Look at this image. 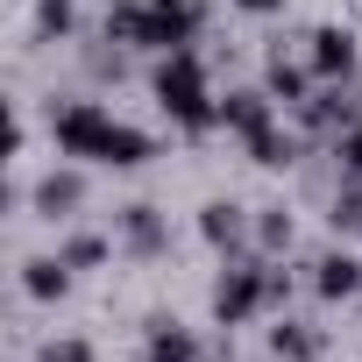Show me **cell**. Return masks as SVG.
Segmentation results:
<instances>
[{
  "label": "cell",
  "mask_w": 362,
  "mask_h": 362,
  "mask_svg": "<svg viewBox=\"0 0 362 362\" xmlns=\"http://www.w3.org/2000/svg\"><path fill=\"white\" fill-rule=\"evenodd\" d=\"M214 0H114L107 8V43H128V50H192L199 22H206Z\"/></svg>",
  "instance_id": "cell-1"
},
{
  "label": "cell",
  "mask_w": 362,
  "mask_h": 362,
  "mask_svg": "<svg viewBox=\"0 0 362 362\" xmlns=\"http://www.w3.org/2000/svg\"><path fill=\"white\" fill-rule=\"evenodd\" d=\"M149 93H156V107L185 128V135H206V128L221 121V100L206 93V64H199V50H170V57L156 64Z\"/></svg>",
  "instance_id": "cell-2"
},
{
  "label": "cell",
  "mask_w": 362,
  "mask_h": 362,
  "mask_svg": "<svg viewBox=\"0 0 362 362\" xmlns=\"http://www.w3.org/2000/svg\"><path fill=\"white\" fill-rule=\"evenodd\" d=\"M107 128H114V114H107L100 100H64V107H50V142H57V156H100Z\"/></svg>",
  "instance_id": "cell-3"
},
{
  "label": "cell",
  "mask_w": 362,
  "mask_h": 362,
  "mask_svg": "<svg viewBox=\"0 0 362 362\" xmlns=\"http://www.w3.org/2000/svg\"><path fill=\"white\" fill-rule=\"evenodd\" d=\"M270 298H263V263H228L221 270V284H214V320L221 327H242L249 313H263Z\"/></svg>",
  "instance_id": "cell-4"
},
{
  "label": "cell",
  "mask_w": 362,
  "mask_h": 362,
  "mask_svg": "<svg viewBox=\"0 0 362 362\" xmlns=\"http://www.w3.org/2000/svg\"><path fill=\"white\" fill-rule=\"evenodd\" d=\"M298 121H305L313 135H348V128L362 121V86H355V78H334V86H320V93L298 107Z\"/></svg>",
  "instance_id": "cell-5"
},
{
  "label": "cell",
  "mask_w": 362,
  "mask_h": 362,
  "mask_svg": "<svg viewBox=\"0 0 362 362\" xmlns=\"http://www.w3.org/2000/svg\"><path fill=\"white\" fill-rule=\"evenodd\" d=\"M355 29H341V22H327V29H313V57H305V71L320 78V86H334V78H355Z\"/></svg>",
  "instance_id": "cell-6"
},
{
  "label": "cell",
  "mask_w": 362,
  "mask_h": 362,
  "mask_svg": "<svg viewBox=\"0 0 362 362\" xmlns=\"http://www.w3.org/2000/svg\"><path fill=\"white\" fill-rule=\"evenodd\" d=\"M221 128H235L242 142H256V135H270V128H277V100H270V93H256V86H235V93L221 100Z\"/></svg>",
  "instance_id": "cell-7"
},
{
  "label": "cell",
  "mask_w": 362,
  "mask_h": 362,
  "mask_svg": "<svg viewBox=\"0 0 362 362\" xmlns=\"http://www.w3.org/2000/svg\"><path fill=\"white\" fill-rule=\"evenodd\" d=\"M121 249H128V256H142V263H156V256L170 249L163 214H156V206H142V199H135V206H121Z\"/></svg>",
  "instance_id": "cell-8"
},
{
  "label": "cell",
  "mask_w": 362,
  "mask_h": 362,
  "mask_svg": "<svg viewBox=\"0 0 362 362\" xmlns=\"http://www.w3.org/2000/svg\"><path fill=\"white\" fill-rule=\"evenodd\" d=\"M78 206H86V177L78 170H50L43 185H36V214L43 221H71Z\"/></svg>",
  "instance_id": "cell-9"
},
{
  "label": "cell",
  "mask_w": 362,
  "mask_h": 362,
  "mask_svg": "<svg viewBox=\"0 0 362 362\" xmlns=\"http://www.w3.org/2000/svg\"><path fill=\"white\" fill-rule=\"evenodd\" d=\"M149 156H156V142H149L142 128H128V121H114L93 163H107V170H135V163H149Z\"/></svg>",
  "instance_id": "cell-10"
},
{
  "label": "cell",
  "mask_w": 362,
  "mask_h": 362,
  "mask_svg": "<svg viewBox=\"0 0 362 362\" xmlns=\"http://www.w3.org/2000/svg\"><path fill=\"white\" fill-rule=\"evenodd\" d=\"M270 355H277V362H320V355H327V334L305 327V320H277V327H270Z\"/></svg>",
  "instance_id": "cell-11"
},
{
  "label": "cell",
  "mask_w": 362,
  "mask_h": 362,
  "mask_svg": "<svg viewBox=\"0 0 362 362\" xmlns=\"http://www.w3.org/2000/svg\"><path fill=\"white\" fill-rule=\"evenodd\" d=\"M313 291H320V298H355V291H362V263H355L348 249H327V256L313 263Z\"/></svg>",
  "instance_id": "cell-12"
},
{
  "label": "cell",
  "mask_w": 362,
  "mask_h": 362,
  "mask_svg": "<svg viewBox=\"0 0 362 362\" xmlns=\"http://www.w3.org/2000/svg\"><path fill=\"white\" fill-rule=\"evenodd\" d=\"M199 235H206L214 249H228V256H235V249L249 242V221H242V206H235V199H214V206H199Z\"/></svg>",
  "instance_id": "cell-13"
},
{
  "label": "cell",
  "mask_w": 362,
  "mask_h": 362,
  "mask_svg": "<svg viewBox=\"0 0 362 362\" xmlns=\"http://www.w3.org/2000/svg\"><path fill=\"white\" fill-rule=\"evenodd\" d=\"M22 291L43 298V305H57V298L71 291V263H64V256H29V263H22Z\"/></svg>",
  "instance_id": "cell-14"
},
{
  "label": "cell",
  "mask_w": 362,
  "mask_h": 362,
  "mask_svg": "<svg viewBox=\"0 0 362 362\" xmlns=\"http://www.w3.org/2000/svg\"><path fill=\"white\" fill-rule=\"evenodd\" d=\"M149 362H199V334L177 320H149Z\"/></svg>",
  "instance_id": "cell-15"
},
{
  "label": "cell",
  "mask_w": 362,
  "mask_h": 362,
  "mask_svg": "<svg viewBox=\"0 0 362 362\" xmlns=\"http://www.w3.org/2000/svg\"><path fill=\"white\" fill-rule=\"evenodd\" d=\"M305 78H313V71H298L291 57H270V71H263V93H270L277 107H291V114H298V107L313 100V93H305Z\"/></svg>",
  "instance_id": "cell-16"
},
{
  "label": "cell",
  "mask_w": 362,
  "mask_h": 362,
  "mask_svg": "<svg viewBox=\"0 0 362 362\" xmlns=\"http://www.w3.org/2000/svg\"><path fill=\"white\" fill-rule=\"evenodd\" d=\"M298 156H305V149H298V135H277V128L249 142V163H263V170H291Z\"/></svg>",
  "instance_id": "cell-17"
},
{
  "label": "cell",
  "mask_w": 362,
  "mask_h": 362,
  "mask_svg": "<svg viewBox=\"0 0 362 362\" xmlns=\"http://www.w3.org/2000/svg\"><path fill=\"white\" fill-rule=\"evenodd\" d=\"M327 221H334V235H348V228H362V177H341V192H334V206H327Z\"/></svg>",
  "instance_id": "cell-18"
},
{
  "label": "cell",
  "mask_w": 362,
  "mask_h": 362,
  "mask_svg": "<svg viewBox=\"0 0 362 362\" xmlns=\"http://www.w3.org/2000/svg\"><path fill=\"white\" fill-rule=\"evenodd\" d=\"M256 242L263 249H291V206H263L256 214Z\"/></svg>",
  "instance_id": "cell-19"
},
{
  "label": "cell",
  "mask_w": 362,
  "mask_h": 362,
  "mask_svg": "<svg viewBox=\"0 0 362 362\" xmlns=\"http://www.w3.org/2000/svg\"><path fill=\"white\" fill-rule=\"evenodd\" d=\"M64 263H71V270H100V263H107V235H71V242H64Z\"/></svg>",
  "instance_id": "cell-20"
},
{
  "label": "cell",
  "mask_w": 362,
  "mask_h": 362,
  "mask_svg": "<svg viewBox=\"0 0 362 362\" xmlns=\"http://www.w3.org/2000/svg\"><path fill=\"white\" fill-rule=\"evenodd\" d=\"M334 170H341V177H362V121H355L348 135H334Z\"/></svg>",
  "instance_id": "cell-21"
},
{
  "label": "cell",
  "mask_w": 362,
  "mask_h": 362,
  "mask_svg": "<svg viewBox=\"0 0 362 362\" xmlns=\"http://www.w3.org/2000/svg\"><path fill=\"white\" fill-rule=\"evenodd\" d=\"M36 36H71V0H36Z\"/></svg>",
  "instance_id": "cell-22"
},
{
  "label": "cell",
  "mask_w": 362,
  "mask_h": 362,
  "mask_svg": "<svg viewBox=\"0 0 362 362\" xmlns=\"http://www.w3.org/2000/svg\"><path fill=\"white\" fill-rule=\"evenodd\" d=\"M43 362H93V341H86V334H64V341H43Z\"/></svg>",
  "instance_id": "cell-23"
},
{
  "label": "cell",
  "mask_w": 362,
  "mask_h": 362,
  "mask_svg": "<svg viewBox=\"0 0 362 362\" xmlns=\"http://www.w3.org/2000/svg\"><path fill=\"white\" fill-rule=\"evenodd\" d=\"M263 298L284 305V298H291V270H270V263H263Z\"/></svg>",
  "instance_id": "cell-24"
},
{
  "label": "cell",
  "mask_w": 362,
  "mask_h": 362,
  "mask_svg": "<svg viewBox=\"0 0 362 362\" xmlns=\"http://www.w3.org/2000/svg\"><path fill=\"white\" fill-rule=\"evenodd\" d=\"M86 64H93V78H121V71H128V64H121V50H93Z\"/></svg>",
  "instance_id": "cell-25"
},
{
  "label": "cell",
  "mask_w": 362,
  "mask_h": 362,
  "mask_svg": "<svg viewBox=\"0 0 362 362\" xmlns=\"http://www.w3.org/2000/svg\"><path fill=\"white\" fill-rule=\"evenodd\" d=\"M242 15H284V0H235Z\"/></svg>",
  "instance_id": "cell-26"
}]
</instances>
